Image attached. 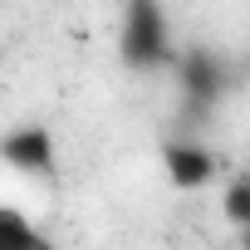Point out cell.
I'll return each mask as SVG.
<instances>
[{"mask_svg":"<svg viewBox=\"0 0 250 250\" xmlns=\"http://www.w3.org/2000/svg\"><path fill=\"white\" fill-rule=\"evenodd\" d=\"M0 250H49V245L44 235H35V226L20 211H5L0 216Z\"/></svg>","mask_w":250,"mask_h":250,"instance_id":"5b68a950","label":"cell"},{"mask_svg":"<svg viewBox=\"0 0 250 250\" xmlns=\"http://www.w3.org/2000/svg\"><path fill=\"white\" fill-rule=\"evenodd\" d=\"M177 79H182V88H187V98H196V103H211L221 88H226V69H221V59L211 54V49H187V54H177Z\"/></svg>","mask_w":250,"mask_h":250,"instance_id":"277c9868","label":"cell"},{"mask_svg":"<svg viewBox=\"0 0 250 250\" xmlns=\"http://www.w3.org/2000/svg\"><path fill=\"white\" fill-rule=\"evenodd\" d=\"M221 211H226V221H230L235 230H245V226H250V177H235V182L226 187Z\"/></svg>","mask_w":250,"mask_h":250,"instance_id":"8992f818","label":"cell"},{"mask_svg":"<svg viewBox=\"0 0 250 250\" xmlns=\"http://www.w3.org/2000/svg\"><path fill=\"white\" fill-rule=\"evenodd\" d=\"M240 250H250V226H245V230H240Z\"/></svg>","mask_w":250,"mask_h":250,"instance_id":"52a82bcc","label":"cell"},{"mask_svg":"<svg viewBox=\"0 0 250 250\" xmlns=\"http://www.w3.org/2000/svg\"><path fill=\"white\" fill-rule=\"evenodd\" d=\"M118 59L128 64L133 74H152V69L177 64V49H172V25H167V10H162V5H152V0H133V5L123 10Z\"/></svg>","mask_w":250,"mask_h":250,"instance_id":"6da1fadb","label":"cell"},{"mask_svg":"<svg viewBox=\"0 0 250 250\" xmlns=\"http://www.w3.org/2000/svg\"><path fill=\"white\" fill-rule=\"evenodd\" d=\"M162 167H167L177 191H201L216 177V152L201 147V143H167L162 147Z\"/></svg>","mask_w":250,"mask_h":250,"instance_id":"3957f363","label":"cell"},{"mask_svg":"<svg viewBox=\"0 0 250 250\" xmlns=\"http://www.w3.org/2000/svg\"><path fill=\"white\" fill-rule=\"evenodd\" d=\"M0 152H5V162L15 172H30V177H49L54 172V133L40 128V123H25V128H10L5 143H0Z\"/></svg>","mask_w":250,"mask_h":250,"instance_id":"7a4b0ae2","label":"cell"}]
</instances>
